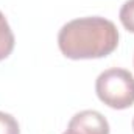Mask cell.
<instances>
[{"mask_svg":"<svg viewBox=\"0 0 134 134\" xmlns=\"http://www.w3.org/2000/svg\"><path fill=\"white\" fill-rule=\"evenodd\" d=\"M58 45L70 59H95L112 53L119 45V31L114 22L92 16L67 22L59 30Z\"/></svg>","mask_w":134,"mask_h":134,"instance_id":"cell-1","label":"cell"},{"mask_svg":"<svg viewBox=\"0 0 134 134\" xmlns=\"http://www.w3.org/2000/svg\"><path fill=\"white\" fill-rule=\"evenodd\" d=\"M95 92L109 108L126 109L134 104V76L125 69H108L98 75Z\"/></svg>","mask_w":134,"mask_h":134,"instance_id":"cell-2","label":"cell"},{"mask_svg":"<svg viewBox=\"0 0 134 134\" xmlns=\"http://www.w3.org/2000/svg\"><path fill=\"white\" fill-rule=\"evenodd\" d=\"M66 134H109V123L98 111L86 109L72 117Z\"/></svg>","mask_w":134,"mask_h":134,"instance_id":"cell-3","label":"cell"},{"mask_svg":"<svg viewBox=\"0 0 134 134\" xmlns=\"http://www.w3.org/2000/svg\"><path fill=\"white\" fill-rule=\"evenodd\" d=\"M13 48H14V34L6 17L0 11V61L8 58Z\"/></svg>","mask_w":134,"mask_h":134,"instance_id":"cell-4","label":"cell"},{"mask_svg":"<svg viewBox=\"0 0 134 134\" xmlns=\"http://www.w3.org/2000/svg\"><path fill=\"white\" fill-rule=\"evenodd\" d=\"M119 17H120L122 25L130 33H134V0H126L122 5L120 13H119Z\"/></svg>","mask_w":134,"mask_h":134,"instance_id":"cell-5","label":"cell"},{"mask_svg":"<svg viewBox=\"0 0 134 134\" xmlns=\"http://www.w3.org/2000/svg\"><path fill=\"white\" fill-rule=\"evenodd\" d=\"M0 134H20L17 120L6 112L0 111Z\"/></svg>","mask_w":134,"mask_h":134,"instance_id":"cell-6","label":"cell"},{"mask_svg":"<svg viewBox=\"0 0 134 134\" xmlns=\"http://www.w3.org/2000/svg\"><path fill=\"white\" fill-rule=\"evenodd\" d=\"M133 130H134V119H133Z\"/></svg>","mask_w":134,"mask_h":134,"instance_id":"cell-7","label":"cell"},{"mask_svg":"<svg viewBox=\"0 0 134 134\" xmlns=\"http://www.w3.org/2000/svg\"><path fill=\"white\" fill-rule=\"evenodd\" d=\"M63 134H66V133H63Z\"/></svg>","mask_w":134,"mask_h":134,"instance_id":"cell-8","label":"cell"}]
</instances>
